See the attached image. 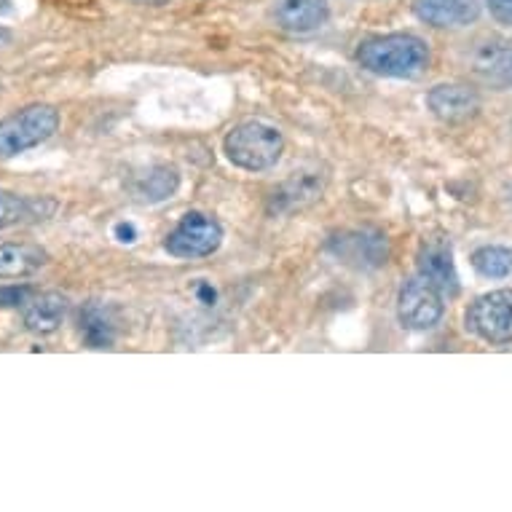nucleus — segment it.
<instances>
[{"label":"nucleus","instance_id":"f257e3e1","mask_svg":"<svg viewBox=\"0 0 512 512\" xmlns=\"http://www.w3.org/2000/svg\"><path fill=\"white\" fill-rule=\"evenodd\" d=\"M357 62L362 70L381 78H419L427 73L432 54L419 35L392 33L376 35L360 43Z\"/></svg>","mask_w":512,"mask_h":512},{"label":"nucleus","instance_id":"f03ea898","mask_svg":"<svg viewBox=\"0 0 512 512\" xmlns=\"http://www.w3.org/2000/svg\"><path fill=\"white\" fill-rule=\"evenodd\" d=\"M228 161L244 172H266L277 167V161L285 153V137L277 126L266 121H244L234 126L223 143Z\"/></svg>","mask_w":512,"mask_h":512},{"label":"nucleus","instance_id":"7ed1b4c3","mask_svg":"<svg viewBox=\"0 0 512 512\" xmlns=\"http://www.w3.org/2000/svg\"><path fill=\"white\" fill-rule=\"evenodd\" d=\"M59 129V113L51 105H30L0 121V159L38 148Z\"/></svg>","mask_w":512,"mask_h":512},{"label":"nucleus","instance_id":"20e7f679","mask_svg":"<svg viewBox=\"0 0 512 512\" xmlns=\"http://www.w3.org/2000/svg\"><path fill=\"white\" fill-rule=\"evenodd\" d=\"M445 311V293L424 277L421 271H416L400 290L397 298V319L400 325L408 330H429L435 328L437 322L443 319Z\"/></svg>","mask_w":512,"mask_h":512},{"label":"nucleus","instance_id":"39448f33","mask_svg":"<svg viewBox=\"0 0 512 512\" xmlns=\"http://www.w3.org/2000/svg\"><path fill=\"white\" fill-rule=\"evenodd\" d=\"M223 244V226L207 212H188L167 234L164 250L183 261L207 258Z\"/></svg>","mask_w":512,"mask_h":512},{"label":"nucleus","instance_id":"423d86ee","mask_svg":"<svg viewBox=\"0 0 512 512\" xmlns=\"http://www.w3.org/2000/svg\"><path fill=\"white\" fill-rule=\"evenodd\" d=\"M467 328L488 344H512V290H491L472 301Z\"/></svg>","mask_w":512,"mask_h":512},{"label":"nucleus","instance_id":"0eeeda50","mask_svg":"<svg viewBox=\"0 0 512 512\" xmlns=\"http://www.w3.org/2000/svg\"><path fill=\"white\" fill-rule=\"evenodd\" d=\"M470 73L491 89H512V41L510 38H483L470 51Z\"/></svg>","mask_w":512,"mask_h":512},{"label":"nucleus","instance_id":"6e6552de","mask_svg":"<svg viewBox=\"0 0 512 512\" xmlns=\"http://www.w3.org/2000/svg\"><path fill=\"white\" fill-rule=\"evenodd\" d=\"M427 108L443 124H464L478 116L480 94L470 84H437L429 89Z\"/></svg>","mask_w":512,"mask_h":512},{"label":"nucleus","instance_id":"1a4fd4ad","mask_svg":"<svg viewBox=\"0 0 512 512\" xmlns=\"http://www.w3.org/2000/svg\"><path fill=\"white\" fill-rule=\"evenodd\" d=\"M328 185V175H322L319 167L314 169H301V172H293V177H287L285 183L279 185V191H274L271 196V212H290L301 210L306 204L317 202L322 191Z\"/></svg>","mask_w":512,"mask_h":512},{"label":"nucleus","instance_id":"9d476101","mask_svg":"<svg viewBox=\"0 0 512 512\" xmlns=\"http://www.w3.org/2000/svg\"><path fill=\"white\" fill-rule=\"evenodd\" d=\"M413 14L432 27H467L478 22V0H413Z\"/></svg>","mask_w":512,"mask_h":512},{"label":"nucleus","instance_id":"9b49d317","mask_svg":"<svg viewBox=\"0 0 512 512\" xmlns=\"http://www.w3.org/2000/svg\"><path fill=\"white\" fill-rule=\"evenodd\" d=\"M277 25L287 33H314L330 19L328 0H279L274 9Z\"/></svg>","mask_w":512,"mask_h":512},{"label":"nucleus","instance_id":"f8f14e48","mask_svg":"<svg viewBox=\"0 0 512 512\" xmlns=\"http://www.w3.org/2000/svg\"><path fill=\"white\" fill-rule=\"evenodd\" d=\"M419 271L435 282L445 295L459 293V277H456L454 250L443 239H429L419 250Z\"/></svg>","mask_w":512,"mask_h":512},{"label":"nucleus","instance_id":"ddd939ff","mask_svg":"<svg viewBox=\"0 0 512 512\" xmlns=\"http://www.w3.org/2000/svg\"><path fill=\"white\" fill-rule=\"evenodd\" d=\"M68 314V298L59 293H41L25 303V328L35 336H51Z\"/></svg>","mask_w":512,"mask_h":512},{"label":"nucleus","instance_id":"4468645a","mask_svg":"<svg viewBox=\"0 0 512 512\" xmlns=\"http://www.w3.org/2000/svg\"><path fill=\"white\" fill-rule=\"evenodd\" d=\"M46 252L35 244H0V279H27L46 266Z\"/></svg>","mask_w":512,"mask_h":512},{"label":"nucleus","instance_id":"2eb2a0df","mask_svg":"<svg viewBox=\"0 0 512 512\" xmlns=\"http://www.w3.org/2000/svg\"><path fill=\"white\" fill-rule=\"evenodd\" d=\"M177 185H180V175H177L175 167H167V164H156V167H148L143 175L135 177L132 183V191L140 202L156 204L164 202L169 196L175 194Z\"/></svg>","mask_w":512,"mask_h":512},{"label":"nucleus","instance_id":"dca6fc26","mask_svg":"<svg viewBox=\"0 0 512 512\" xmlns=\"http://www.w3.org/2000/svg\"><path fill=\"white\" fill-rule=\"evenodd\" d=\"M38 215H49V210L43 212L41 202H35V199H25V196H17L6 191V188H0V231L3 228H11L22 223V220L38 218Z\"/></svg>","mask_w":512,"mask_h":512},{"label":"nucleus","instance_id":"f3484780","mask_svg":"<svg viewBox=\"0 0 512 512\" xmlns=\"http://www.w3.org/2000/svg\"><path fill=\"white\" fill-rule=\"evenodd\" d=\"M472 269L478 271L480 277L486 279H504L512 274V250L499 247V244H488L480 247L472 255Z\"/></svg>","mask_w":512,"mask_h":512},{"label":"nucleus","instance_id":"a211bd4d","mask_svg":"<svg viewBox=\"0 0 512 512\" xmlns=\"http://www.w3.org/2000/svg\"><path fill=\"white\" fill-rule=\"evenodd\" d=\"M81 336L92 349H105L113 344V325L97 303H89L81 311Z\"/></svg>","mask_w":512,"mask_h":512},{"label":"nucleus","instance_id":"6ab92c4d","mask_svg":"<svg viewBox=\"0 0 512 512\" xmlns=\"http://www.w3.org/2000/svg\"><path fill=\"white\" fill-rule=\"evenodd\" d=\"M30 295H33L30 287H0V306H25L30 301Z\"/></svg>","mask_w":512,"mask_h":512},{"label":"nucleus","instance_id":"aec40b11","mask_svg":"<svg viewBox=\"0 0 512 512\" xmlns=\"http://www.w3.org/2000/svg\"><path fill=\"white\" fill-rule=\"evenodd\" d=\"M488 11H491V17L499 22V25L512 27V0H486Z\"/></svg>","mask_w":512,"mask_h":512},{"label":"nucleus","instance_id":"412c9836","mask_svg":"<svg viewBox=\"0 0 512 512\" xmlns=\"http://www.w3.org/2000/svg\"><path fill=\"white\" fill-rule=\"evenodd\" d=\"M116 236H118V242H135L137 231H135V226H132V223H118Z\"/></svg>","mask_w":512,"mask_h":512},{"label":"nucleus","instance_id":"4be33fe9","mask_svg":"<svg viewBox=\"0 0 512 512\" xmlns=\"http://www.w3.org/2000/svg\"><path fill=\"white\" fill-rule=\"evenodd\" d=\"M196 295H199V301L207 303V306H212V303H215V290H212L210 285L196 287Z\"/></svg>","mask_w":512,"mask_h":512},{"label":"nucleus","instance_id":"5701e85b","mask_svg":"<svg viewBox=\"0 0 512 512\" xmlns=\"http://www.w3.org/2000/svg\"><path fill=\"white\" fill-rule=\"evenodd\" d=\"M137 3H151V6H161V3H167V0H137Z\"/></svg>","mask_w":512,"mask_h":512}]
</instances>
